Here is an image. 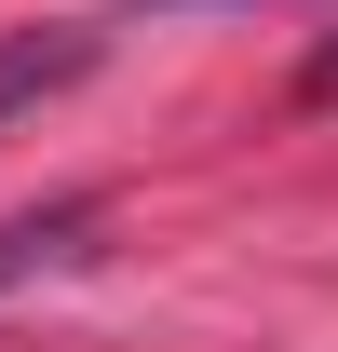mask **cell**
<instances>
[{
	"mask_svg": "<svg viewBox=\"0 0 338 352\" xmlns=\"http://www.w3.org/2000/svg\"><path fill=\"white\" fill-rule=\"evenodd\" d=\"M82 68H95V28H27V41H0V122L41 109V95H68Z\"/></svg>",
	"mask_w": 338,
	"mask_h": 352,
	"instance_id": "obj_1",
	"label": "cell"
},
{
	"mask_svg": "<svg viewBox=\"0 0 338 352\" xmlns=\"http://www.w3.org/2000/svg\"><path fill=\"white\" fill-rule=\"evenodd\" d=\"M82 230H95V204H41V217H0V298H14L27 271L82 258Z\"/></svg>",
	"mask_w": 338,
	"mask_h": 352,
	"instance_id": "obj_2",
	"label": "cell"
},
{
	"mask_svg": "<svg viewBox=\"0 0 338 352\" xmlns=\"http://www.w3.org/2000/svg\"><path fill=\"white\" fill-rule=\"evenodd\" d=\"M311 82H325V95H338V41H325V68H311Z\"/></svg>",
	"mask_w": 338,
	"mask_h": 352,
	"instance_id": "obj_3",
	"label": "cell"
}]
</instances>
